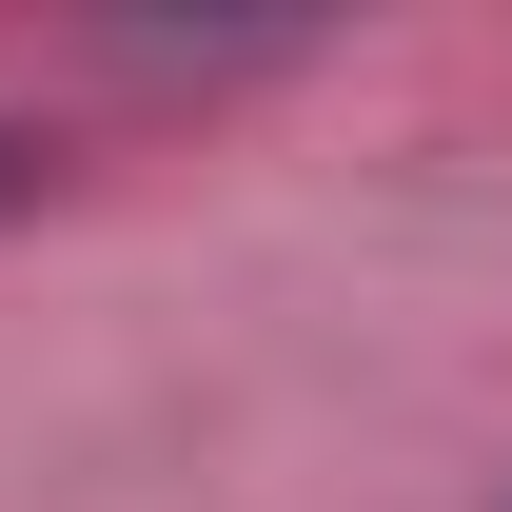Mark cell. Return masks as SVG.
Listing matches in <instances>:
<instances>
[{"label": "cell", "instance_id": "1", "mask_svg": "<svg viewBox=\"0 0 512 512\" xmlns=\"http://www.w3.org/2000/svg\"><path fill=\"white\" fill-rule=\"evenodd\" d=\"M20 197H40V138H20V119H0V217H20Z\"/></svg>", "mask_w": 512, "mask_h": 512}]
</instances>
